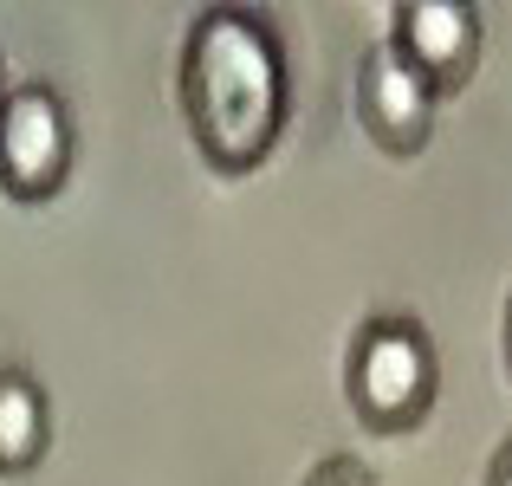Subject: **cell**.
<instances>
[{
  "label": "cell",
  "mask_w": 512,
  "mask_h": 486,
  "mask_svg": "<svg viewBox=\"0 0 512 486\" xmlns=\"http://www.w3.org/2000/svg\"><path fill=\"white\" fill-rule=\"evenodd\" d=\"M175 91L201 162L214 175H253L279 150L292 111V65L279 26L234 0L201 7L182 39Z\"/></svg>",
  "instance_id": "1"
},
{
  "label": "cell",
  "mask_w": 512,
  "mask_h": 486,
  "mask_svg": "<svg viewBox=\"0 0 512 486\" xmlns=\"http://www.w3.org/2000/svg\"><path fill=\"white\" fill-rule=\"evenodd\" d=\"M441 357L415 312H376L350 331L344 350V402L370 435H415L435 415Z\"/></svg>",
  "instance_id": "2"
},
{
  "label": "cell",
  "mask_w": 512,
  "mask_h": 486,
  "mask_svg": "<svg viewBox=\"0 0 512 486\" xmlns=\"http://www.w3.org/2000/svg\"><path fill=\"white\" fill-rule=\"evenodd\" d=\"M78 162V124L72 104L52 78H20L0 104V195L7 201H52L65 195Z\"/></svg>",
  "instance_id": "3"
},
{
  "label": "cell",
  "mask_w": 512,
  "mask_h": 486,
  "mask_svg": "<svg viewBox=\"0 0 512 486\" xmlns=\"http://www.w3.org/2000/svg\"><path fill=\"white\" fill-rule=\"evenodd\" d=\"M480 7L474 0H396L389 7V52L422 78L435 98L474 85L480 72Z\"/></svg>",
  "instance_id": "4"
},
{
  "label": "cell",
  "mask_w": 512,
  "mask_h": 486,
  "mask_svg": "<svg viewBox=\"0 0 512 486\" xmlns=\"http://www.w3.org/2000/svg\"><path fill=\"white\" fill-rule=\"evenodd\" d=\"M435 91L409 72V65L389 52V39H376L370 52L357 59V85H350V111H357L363 137L376 143L383 156L409 162L435 143Z\"/></svg>",
  "instance_id": "5"
},
{
  "label": "cell",
  "mask_w": 512,
  "mask_h": 486,
  "mask_svg": "<svg viewBox=\"0 0 512 486\" xmlns=\"http://www.w3.org/2000/svg\"><path fill=\"white\" fill-rule=\"evenodd\" d=\"M52 448V396L26 363H0V480H20Z\"/></svg>",
  "instance_id": "6"
},
{
  "label": "cell",
  "mask_w": 512,
  "mask_h": 486,
  "mask_svg": "<svg viewBox=\"0 0 512 486\" xmlns=\"http://www.w3.org/2000/svg\"><path fill=\"white\" fill-rule=\"evenodd\" d=\"M299 486H376V474L357 461V454H325V461H318Z\"/></svg>",
  "instance_id": "7"
},
{
  "label": "cell",
  "mask_w": 512,
  "mask_h": 486,
  "mask_svg": "<svg viewBox=\"0 0 512 486\" xmlns=\"http://www.w3.org/2000/svg\"><path fill=\"white\" fill-rule=\"evenodd\" d=\"M480 486H512V435L500 441V448H493V461H487V480Z\"/></svg>",
  "instance_id": "8"
},
{
  "label": "cell",
  "mask_w": 512,
  "mask_h": 486,
  "mask_svg": "<svg viewBox=\"0 0 512 486\" xmlns=\"http://www.w3.org/2000/svg\"><path fill=\"white\" fill-rule=\"evenodd\" d=\"M500 344H506V376H512V292H506V331H500Z\"/></svg>",
  "instance_id": "9"
},
{
  "label": "cell",
  "mask_w": 512,
  "mask_h": 486,
  "mask_svg": "<svg viewBox=\"0 0 512 486\" xmlns=\"http://www.w3.org/2000/svg\"><path fill=\"white\" fill-rule=\"evenodd\" d=\"M0 104H7V65H0Z\"/></svg>",
  "instance_id": "10"
}]
</instances>
